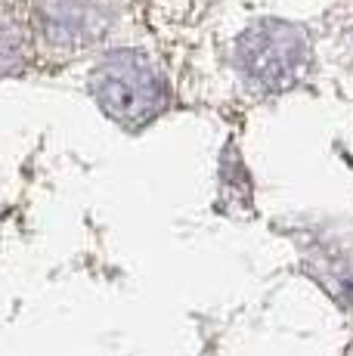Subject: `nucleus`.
Returning <instances> with one entry per match:
<instances>
[{
  "mask_svg": "<svg viewBox=\"0 0 353 356\" xmlns=\"http://www.w3.org/2000/svg\"><path fill=\"white\" fill-rule=\"evenodd\" d=\"M97 97L108 115L121 121L152 118L161 106V81L140 59L118 56L108 59L97 81Z\"/></svg>",
  "mask_w": 353,
  "mask_h": 356,
  "instance_id": "nucleus-1",
  "label": "nucleus"
}]
</instances>
